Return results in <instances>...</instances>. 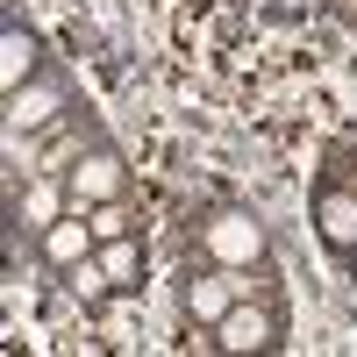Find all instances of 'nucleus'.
<instances>
[{
	"label": "nucleus",
	"mask_w": 357,
	"mask_h": 357,
	"mask_svg": "<svg viewBox=\"0 0 357 357\" xmlns=\"http://www.w3.org/2000/svg\"><path fill=\"white\" fill-rule=\"evenodd\" d=\"M193 243H200L207 264H222V272L272 279V236H264V222L250 215V207H207V215L193 222Z\"/></svg>",
	"instance_id": "1"
},
{
	"label": "nucleus",
	"mask_w": 357,
	"mask_h": 357,
	"mask_svg": "<svg viewBox=\"0 0 357 357\" xmlns=\"http://www.w3.org/2000/svg\"><path fill=\"white\" fill-rule=\"evenodd\" d=\"M65 107H72V86L57 72H36L15 93H0V122H8V136H43V129L65 122Z\"/></svg>",
	"instance_id": "2"
},
{
	"label": "nucleus",
	"mask_w": 357,
	"mask_h": 357,
	"mask_svg": "<svg viewBox=\"0 0 357 357\" xmlns=\"http://www.w3.org/2000/svg\"><path fill=\"white\" fill-rule=\"evenodd\" d=\"M65 186H72V207L129 200V158L114 151V143H86L79 158H65Z\"/></svg>",
	"instance_id": "3"
},
{
	"label": "nucleus",
	"mask_w": 357,
	"mask_h": 357,
	"mask_svg": "<svg viewBox=\"0 0 357 357\" xmlns=\"http://www.w3.org/2000/svg\"><path fill=\"white\" fill-rule=\"evenodd\" d=\"M207 336H215V350H229V357H243V350H279V343H286V314H279L272 301H250V293H243V301H236Z\"/></svg>",
	"instance_id": "4"
},
{
	"label": "nucleus",
	"mask_w": 357,
	"mask_h": 357,
	"mask_svg": "<svg viewBox=\"0 0 357 357\" xmlns=\"http://www.w3.org/2000/svg\"><path fill=\"white\" fill-rule=\"evenodd\" d=\"M236 301H243V293H236V279L222 272V264H200V272L186 264V272H178V314H186L193 329H215Z\"/></svg>",
	"instance_id": "5"
},
{
	"label": "nucleus",
	"mask_w": 357,
	"mask_h": 357,
	"mask_svg": "<svg viewBox=\"0 0 357 357\" xmlns=\"http://www.w3.org/2000/svg\"><path fill=\"white\" fill-rule=\"evenodd\" d=\"M307 222H314V236H321V250L350 257V250H357V186H343V178L314 186V207H307Z\"/></svg>",
	"instance_id": "6"
},
{
	"label": "nucleus",
	"mask_w": 357,
	"mask_h": 357,
	"mask_svg": "<svg viewBox=\"0 0 357 357\" xmlns=\"http://www.w3.org/2000/svg\"><path fill=\"white\" fill-rule=\"evenodd\" d=\"M8 215H15L29 236H43L57 215H72V186H65V172H29L22 193L8 200Z\"/></svg>",
	"instance_id": "7"
},
{
	"label": "nucleus",
	"mask_w": 357,
	"mask_h": 357,
	"mask_svg": "<svg viewBox=\"0 0 357 357\" xmlns=\"http://www.w3.org/2000/svg\"><path fill=\"white\" fill-rule=\"evenodd\" d=\"M36 250H43V264H50V272H72L79 257H93V250H100V236H93V215H86V207L57 215V222L36 236Z\"/></svg>",
	"instance_id": "8"
},
{
	"label": "nucleus",
	"mask_w": 357,
	"mask_h": 357,
	"mask_svg": "<svg viewBox=\"0 0 357 357\" xmlns=\"http://www.w3.org/2000/svg\"><path fill=\"white\" fill-rule=\"evenodd\" d=\"M43 72V43H36V29L29 22H0V93H15L22 79H36Z\"/></svg>",
	"instance_id": "9"
},
{
	"label": "nucleus",
	"mask_w": 357,
	"mask_h": 357,
	"mask_svg": "<svg viewBox=\"0 0 357 357\" xmlns=\"http://www.w3.org/2000/svg\"><path fill=\"white\" fill-rule=\"evenodd\" d=\"M100 272H107L114 293H136V279H143V243H136V236H107V243H100Z\"/></svg>",
	"instance_id": "10"
},
{
	"label": "nucleus",
	"mask_w": 357,
	"mask_h": 357,
	"mask_svg": "<svg viewBox=\"0 0 357 357\" xmlns=\"http://www.w3.org/2000/svg\"><path fill=\"white\" fill-rule=\"evenodd\" d=\"M57 279H65V286L79 293V301H86V307H100V301H107V293H114V286H107V272H100V250H93V257H79V264H72V272H57Z\"/></svg>",
	"instance_id": "11"
},
{
	"label": "nucleus",
	"mask_w": 357,
	"mask_h": 357,
	"mask_svg": "<svg viewBox=\"0 0 357 357\" xmlns=\"http://www.w3.org/2000/svg\"><path fill=\"white\" fill-rule=\"evenodd\" d=\"M93 215V236L107 243V236H136V215H129V200H100V207H86Z\"/></svg>",
	"instance_id": "12"
},
{
	"label": "nucleus",
	"mask_w": 357,
	"mask_h": 357,
	"mask_svg": "<svg viewBox=\"0 0 357 357\" xmlns=\"http://www.w3.org/2000/svg\"><path fill=\"white\" fill-rule=\"evenodd\" d=\"M343 264H350V279H357V250H350V257H343Z\"/></svg>",
	"instance_id": "13"
},
{
	"label": "nucleus",
	"mask_w": 357,
	"mask_h": 357,
	"mask_svg": "<svg viewBox=\"0 0 357 357\" xmlns=\"http://www.w3.org/2000/svg\"><path fill=\"white\" fill-rule=\"evenodd\" d=\"M350 172H357V143H350Z\"/></svg>",
	"instance_id": "14"
}]
</instances>
